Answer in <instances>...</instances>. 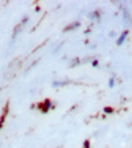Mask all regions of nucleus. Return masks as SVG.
Returning <instances> with one entry per match:
<instances>
[{
    "instance_id": "f257e3e1",
    "label": "nucleus",
    "mask_w": 132,
    "mask_h": 148,
    "mask_svg": "<svg viewBox=\"0 0 132 148\" xmlns=\"http://www.w3.org/2000/svg\"><path fill=\"white\" fill-rule=\"evenodd\" d=\"M52 107H53L52 103H50V101H48V99L44 102V105H41V110H42L44 112H46V111L49 110V108H52Z\"/></svg>"
},
{
    "instance_id": "f03ea898",
    "label": "nucleus",
    "mask_w": 132,
    "mask_h": 148,
    "mask_svg": "<svg viewBox=\"0 0 132 148\" xmlns=\"http://www.w3.org/2000/svg\"><path fill=\"white\" fill-rule=\"evenodd\" d=\"M127 34H128V32H127V31L122 32V34H120V37H119V38H118V45H122V44L124 42V40H126Z\"/></svg>"
},
{
    "instance_id": "7ed1b4c3",
    "label": "nucleus",
    "mask_w": 132,
    "mask_h": 148,
    "mask_svg": "<svg viewBox=\"0 0 132 148\" xmlns=\"http://www.w3.org/2000/svg\"><path fill=\"white\" fill-rule=\"evenodd\" d=\"M79 25H81V23H78V21H77V23H73V24L68 25V27L65 28V31L69 32V31H71V29H77V28L79 27Z\"/></svg>"
},
{
    "instance_id": "20e7f679",
    "label": "nucleus",
    "mask_w": 132,
    "mask_h": 148,
    "mask_svg": "<svg viewBox=\"0 0 132 148\" xmlns=\"http://www.w3.org/2000/svg\"><path fill=\"white\" fill-rule=\"evenodd\" d=\"M66 83H69V81H65V82H53V86H58V85H66Z\"/></svg>"
},
{
    "instance_id": "39448f33",
    "label": "nucleus",
    "mask_w": 132,
    "mask_h": 148,
    "mask_svg": "<svg viewBox=\"0 0 132 148\" xmlns=\"http://www.w3.org/2000/svg\"><path fill=\"white\" fill-rule=\"evenodd\" d=\"M114 83H115V78L111 77L110 81H108V85H110V87H114Z\"/></svg>"
},
{
    "instance_id": "423d86ee",
    "label": "nucleus",
    "mask_w": 132,
    "mask_h": 148,
    "mask_svg": "<svg viewBox=\"0 0 132 148\" xmlns=\"http://www.w3.org/2000/svg\"><path fill=\"white\" fill-rule=\"evenodd\" d=\"M112 111H114V110H112L111 107H106V108H105V112H106V114H111Z\"/></svg>"
},
{
    "instance_id": "0eeeda50",
    "label": "nucleus",
    "mask_w": 132,
    "mask_h": 148,
    "mask_svg": "<svg viewBox=\"0 0 132 148\" xmlns=\"http://www.w3.org/2000/svg\"><path fill=\"white\" fill-rule=\"evenodd\" d=\"M92 66H98V61H94V62H92Z\"/></svg>"
}]
</instances>
